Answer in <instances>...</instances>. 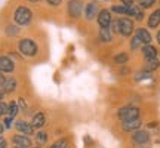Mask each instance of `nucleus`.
<instances>
[{
    "label": "nucleus",
    "mask_w": 160,
    "mask_h": 148,
    "mask_svg": "<svg viewBox=\"0 0 160 148\" xmlns=\"http://www.w3.org/2000/svg\"><path fill=\"white\" fill-rule=\"evenodd\" d=\"M33 18H34V12L31 11V7L25 5H18L12 12V21L21 28L28 27L33 22Z\"/></svg>",
    "instance_id": "f257e3e1"
},
{
    "label": "nucleus",
    "mask_w": 160,
    "mask_h": 148,
    "mask_svg": "<svg viewBox=\"0 0 160 148\" xmlns=\"http://www.w3.org/2000/svg\"><path fill=\"white\" fill-rule=\"evenodd\" d=\"M17 49L24 58H34L39 53V45L31 37H22L18 40Z\"/></svg>",
    "instance_id": "f03ea898"
},
{
    "label": "nucleus",
    "mask_w": 160,
    "mask_h": 148,
    "mask_svg": "<svg viewBox=\"0 0 160 148\" xmlns=\"http://www.w3.org/2000/svg\"><path fill=\"white\" fill-rule=\"evenodd\" d=\"M83 2L82 0H68L67 2V13L71 19H79L83 13Z\"/></svg>",
    "instance_id": "7ed1b4c3"
},
{
    "label": "nucleus",
    "mask_w": 160,
    "mask_h": 148,
    "mask_svg": "<svg viewBox=\"0 0 160 148\" xmlns=\"http://www.w3.org/2000/svg\"><path fill=\"white\" fill-rule=\"evenodd\" d=\"M135 31V25H133V21L131 18L128 17H123V18H119V33L123 37H131Z\"/></svg>",
    "instance_id": "20e7f679"
},
{
    "label": "nucleus",
    "mask_w": 160,
    "mask_h": 148,
    "mask_svg": "<svg viewBox=\"0 0 160 148\" xmlns=\"http://www.w3.org/2000/svg\"><path fill=\"white\" fill-rule=\"evenodd\" d=\"M119 119L122 120V121H125V120H132V119H139V108L132 107V105L123 107V108L119 110Z\"/></svg>",
    "instance_id": "39448f33"
},
{
    "label": "nucleus",
    "mask_w": 160,
    "mask_h": 148,
    "mask_svg": "<svg viewBox=\"0 0 160 148\" xmlns=\"http://www.w3.org/2000/svg\"><path fill=\"white\" fill-rule=\"evenodd\" d=\"M83 11H85L86 21H92V19L97 18L98 12H99V3H98L97 0H91V2H88V5L83 7Z\"/></svg>",
    "instance_id": "423d86ee"
},
{
    "label": "nucleus",
    "mask_w": 160,
    "mask_h": 148,
    "mask_svg": "<svg viewBox=\"0 0 160 148\" xmlns=\"http://www.w3.org/2000/svg\"><path fill=\"white\" fill-rule=\"evenodd\" d=\"M0 71L5 74H12L15 71V61L9 55H0Z\"/></svg>",
    "instance_id": "0eeeda50"
},
{
    "label": "nucleus",
    "mask_w": 160,
    "mask_h": 148,
    "mask_svg": "<svg viewBox=\"0 0 160 148\" xmlns=\"http://www.w3.org/2000/svg\"><path fill=\"white\" fill-rule=\"evenodd\" d=\"M111 19H113V17H111L110 9H99L97 15V21L101 28H108L110 24H111Z\"/></svg>",
    "instance_id": "6e6552de"
},
{
    "label": "nucleus",
    "mask_w": 160,
    "mask_h": 148,
    "mask_svg": "<svg viewBox=\"0 0 160 148\" xmlns=\"http://www.w3.org/2000/svg\"><path fill=\"white\" fill-rule=\"evenodd\" d=\"M15 129H17L21 135H25V136H31V135H34V127L31 126V123L28 121H25V120H17L15 123Z\"/></svg>",
    "instance_id": "1a4fd4ad"
},
{
    "label": "nucleus",
    "mask_w": 160,
    "mask_h": 148,
    "mask_svg": "<svg viewBox=\"0 0 160 148\" xmlns=\"http://www.w3.org/2000/svg\"><path fill=\"white\" fill-rule=\"evenodd\" d=\"M12 142L15 147L19 148H31V139L30 136H25V135H21V133H17L12 136Z\"/></svg>",
    "instance_id": "9d476101"
},
{
    "label": "nucleus",
    "mask_w": 160,
    "mask_h": 148,
    "mask_svg": "<svg viewBox=\"0 0 160 148\" xmlns=\"http://www.w3.org/2000/svg\"><path fill=\"white\" fill-rule=\"evenodd\" d=\"M3 34L8 37V39H17L21 34V27H18L15 22L12 24H6L5 28H3Z\"/></svg>",
    "instance_id": "9b49d317"
},
{
    "label": "nucleus",
    "mask_w": 160,
    "mask_h": 148,
    "mask_svg": "<svg viewBox=\"0 0 160 148\" xmlns=\"http://www.w3.org/2000/svg\"><path fill=\"white\" fill-rule=\"evenodd\" d=\"M150 141V135L148 132L145 131H135L133 133V136H132V142L135 144V145H145V144Z\"/></svg>",
    "instance_id": "f8f14e48"
},
{
    "label": "nucleus",
    "mask_w": 160,
    "mask_h": 148,
    "mask_svg": "<svg viewBox=\"0 0 160 148\" xmlns=\"http://www.w3.org/2000/svg\"><path fill=\"white\" fill-rule=\"evenodd\" d=\"M17 87H18V80L15 77H12V76L6 77L5 83L2 85V89H3L5 93H13V92L17 91Z\"/></svg>",
    "instance_id": "ddd939ff"
},
{
    "label": "nucleus",
    "mask_w": 160,
    "mask_h": 148,
    "mask_svg": "<svg viewBox=\"0 0 160 148\" xmlns=\"http://www.w3.org/2000/svg\"><path fill=\"white\" fill-rule=\"evenodd\" d=\"M141 127V120L139 119H132L122 121V129L125 132H135Z\"/></svg>",
    "instance_id": "4468645a"
},
{
    "label": "nucleus",
    "mask_w": 160,
    "mask_h": 148,
    "mask_svg": "<svg viewBox=\"0 0 160 148\" xmlns=\"http://www.w3.org/2000/svg\"><path fill=\"white\" fill-rule=\"evenodd\" d=\"M46 123V116L42 111L40 113H36L33 116V119H31V126L34 127V129H42Z\"/></svg>",
    "instance_id": "2eb2a0df"
},
{
    "label": "nucleus",
    "mask_w": 160,
    "mask_h": 148,
    "mask_svg": "<svg viewBox=\"0 0 160 148\" xmlns=\"http://www.w3.org/2000/svg\"><path fill=\"white\" fill-rule=\"evenodd\" d=\"M135 34L139 37V40L142 42V45H151V40H153V37H151V34H150L148 30L138 28L137 31H135Z\"/></svg>",
    "instance_id": "dca6fc26"
},
{
    "label": "nucleus",
    "mask_w": 160,
    "mask_h": 148,
    "mask_svg": "<svg viewBox=\"0 0 160 148\" xmlns=\"http://www.w3.org/2000/svg\"><path fill=\"white\" fill-rule=\"evenodd\" d=\"M147 25H148L151 30L157 28L160 25V9H157V11H154L151 15L148 17V21H147Z\"/></svg>",
    "instance_id": "f3484780"
},
{
    "label": "nucleus",
    "mask_w": 160,
    "mask_h": 148,
    "mask_svg": "<svg viewBox=\"0 0 160 148\" xmlns=\"http://www.w3.org/2000/svg\"><path fill=\"white\" fill-rule=\"evenodd\" d=\"M110 12H111V13H116V15H126V17H129V12H131V6L113 5L111 7H110Z\"/></svg>",
    "instance_id": "a211bd4d"
},
{
    "label": "nucleus",
    "mask_w": 160,
    "mask_h": 148,
    "mask_svg": "<svg viewBox=\"0 0 160 148\" xmlns=\"http://www.w3.org/2000/svg\"><path fill=\"white\" fill-rule=\"evenodd\" d=\"M142 55L145 59H153L157 58V49L151 45H144L142 46Z\"/></svg>",
    "instance_id": "6ab92c4d"
},
{
    "label": "nucleus",
    "mask_w": 160,
    "mask_h": 148,
    "mask_svg": "<svg viewBox=\"0 0 160 148\" xmlns=\"http://www.w3.org/2000/svg\"><path fill=\"white\" fill-rule=\"evenodd\" d=\"M98 36H99L101 42H104V43H110V42L113 40V33H111V30L110 28H101V27H99V33H98Z\"/></svg>",
    "instance_id": "aec40b11"
},
{
    "label": "nucleus",
    "mask_w": 160,
    "mask_h": 148,
    "mask_svg": "<svg viewBox=\"0 0 160 148\" xmlns=\"http://www.w3.org/2000/svg\"><path fill=\"white\" fill-rule=\"evenodd\" d=\"M129 17H133L137 21H142L144 19V11L138 6H131V12H129Z\"/></svg>",
    "instance_id": "412c9836"
},
{
    "label": "nucleus",
    "mask_w": 160,
    "mask_h": 148,
    "mask_svg": "<svg viewBox=\"0 0 160 148\" xmlns=\"http://www.w3.org/2000/svg\"><path fill=\"white\" fill-rule=\"evenodd\" d=\"M36 135V142H37V147H42L48 142V133L45 131H39L34 133Z\"/></svg>",
    "instance_id": "4be33fe9"
},
{
    "label": "nucleus",
    "mask_w": 160,
    "mask_h": 148,
    "mask_svg": "<svg viewBox=\"0 0 160 148\" xmlns=\"http://www.w3.org/2000/svg\"><path fill=\"white\" fill-rule=\"evenodd\" d=\"M18 113H19V107H18V102H15V101H11V102H8V116H11V117H17Z\"/></svg>",
    "instance_id": "5701e85b"
},
{
    "label": "nucleus",
    "mask_w": 160,
    "mask_h": 148,
    "mask_svg": "<svg viewBox=\"0 0 160 148\" xmlns=\"http://www.w3.org/2000/svg\"><path fill=\"white\" fill-rule=\"evenodd\" d=\"M147 61V64H145V70L147 71H154V70H157L160 67V61L157 59V58H153V59H145Z\"/></svg>",
    "instance_id": "b1692460"
},
{
    "label": "nucleus",
    "mask_w": 160,
    "mask_h": 148,
    "mask_svg": "<svg viewBox=\"0 0 160 148\" xmlns=\"http://www.w3.org/2000/svg\"><path fill=\"white\" fill-rule=\"evenodd\" d=\"M128 61H129V55L126 52H120V53L114 55V62L119 64V65H125Z\"/></svg>",
    "instance_id": "393cba45"
},
{
    "label": "nucleus",
    "mask_w": 160,
    "mask_h": 148,
    "mask_svg": "<svg viewBox=\"0 0 160 148\" xmlns=\"http://www.w3.org/2000/svg\"><path fill=\"white\" fill-rule=\"evenodd\" d=\"M151 79H153V74L150 73V71H142V73L135 76V81H138V83H141L144 80H151Z\"/></svg>",
    "instance_id": "a878e982"
},
{
    "label": "nucleus",
    "mask_w": 160,
    "mask_h": 148,
    "mask_svg": "<svg viewBox=\"0 0 160 148\" xmlns=\"http://www.w3.org/2000/svg\"><path fill=\"white\" fill-rule=\"evenodd\" d=\"M138 2V7H141V9H150V7H153L156 5V0H137Z\"/></svg>",
    "instance_id": "bb28decb"
},
{
    "label": "nucleus",
    "mask_w": 160,
    "mask_h": 148,
    "mask_svg": "<svg viewBox=\"0 0 160 148\" xmlns=\"http://www.w3.org/2000/svg\"><path fill=\"white\" fill-rule=\"evenodd\" d=\"M141 46H142V42H141V40H139V37L135 34L131 39V51H138Z\"/></svg>",
    "instance_id": "cd10ccee"
},
{
    "label": "nucleus",
    "mask_w": 160,
    "mask_h": 148,
    "mask_svg": "<svg viewBox=\"0 0 160 148\" xmlns=\"http://www.w3.org/2000/svg\"><path fill=\"white\" fill-rule=\"evenodd\" d=\"M49 148H68V141L67 139H58L57 142H53Z\"/></svg>",
    "instance_id": "c85d7f7f"
},
{
    "label": "nucleus",
    "mask_w": 160,
    "mask_h": 148,
    "mask_svg": "<svg viewBox=\"0 0 160 148\" xmlns=\"http://www.w3.org/2000/svg\"><path fill=\"white\" fill-rule=\"evenodd\" d=\"M15 123V117H11V116H5L3 117V126H5V129H11L12 126Z\"/></svg>",
    "instance_id": "c756f323"
},
{
    "label": "nucleus",
    "mask_w": 160,
    "mask_h": 148,
    "mask_svg": "<svg viewBox=\"0 0 160 148\" xmlns=\"http://www.w3.org/2000/svg\"><path fill=\"white\" fill-rule=\"evenodd\" d=\"M110 30L113 34H117L119 33V19H111V24H110Z\"/></svg>",
    "instance_id": "7c9ffc66"
},
{
    "label": "nucleus",
    "mask_w": 160,
    "mask_h": 148,
    "mask_svg": "<svg viewBox=\"0 0 160 148\" xmlns=\"http://www.w3.org/2000/svg\"><path fill=\"white\" fill-rule=\"evenodd\" d=\"M5 116H8V102L0 101V117H5Z\"/></svg>",
    "instance_id": "2f4dec72"
},
{
    "label": "nucleus",
    "mask_w": 160,
    "mask_h": 148,
    "mask_svg": "<svg viewBox=\"0 0 160 148\" xmlns=\"http://www.w3.org/2000/svg\"><path fill=\"white\" fill-rule=\"evenodd\" d=\"M45 2L49 7H58V6H61V3H62V0H45Z\"/></svg>",
    "instance_id": "473e14b6"
},
{
    "label": "nucleus",
    "mask_w": 160,
    "mask_h": 148,
    "mask_svg": "<svg viewBox=\"0 0 160 148\" xmlns=\"http://www.w3.org/2000/svg\"><path fill=\"white\" fill-rule=\"evenodd\" d=\"M18 107H19V111H27V104H25L22 98L18 99Z\"/></svg>",
    "instance_id": "72a5a7b5"
},
{
    "label": "nucleus",
    "mask_w": 160,
    "mask_h": 148,
    "mask_svg": "<svg viewBox=\"0 0 160 148\" xmlns=\"http://www.w3.org/2000/svg\"><path fill=\"white\" fill-rule=\"evenodd\" d=\"M120 2H122V5H125V6H133L135 0H120Z\"/></svg>",
    "instance_id": "f704fd0d"
},
{
    "label": "nucleus",
    "mask_w": 160,
    "mask_h": 148,
    "mask_svg": "<svg viewBox=\"0 0 160 148\" xmlns=\"http://www.w3.org/2000/svg\"><path fill=\"white\" fill-rule=\"evenodd\" d=\"M0 148H8V142H6L5 138L0 136Z\"/></svg>",
    "instance_id": "c9c22d12"
},
{
    "label": "nucleus",
    "mask_w": 160,
    "mask_h": 148,
    "mask_svg": "<svg viewBox=\"0 0 160 148\" xmlns=\"http://www.w3.org/2000/svg\"><path fill=\"white\" fill-rule=\"evenodd\" d=\"M5 80H6V74L0 71V87H2V85L5 83Z\"/></svg>",
    "instance_id": "e433bc0d"
},
{
    "label": "nucleus",
    "mask_w": 160,
    "mask_h": 148,
    "mask_svg": "<svg viewBox=\"0 0 160 148\" xmlns=\"http://www.w3.org/2000/svg\"><path fill=\"white\" fill-rule=\"evenodd\" d=\"M28 3H31V5H39L40 2H43V0H27Z\"/></svg>",
    "instance_id": "4c0bfd02"
},
{
    "label": "nucleus",
    "mask_w": 160,
    "mask_h": 148,
    "mask_svg": "<svg viewBox=\"0 0 160 148\" xmlns=\"http://www.w3.org/2000/svg\"><path fill=\"white\" fill-rule=\"evenodd\" d=\"M128 73H129V70H128V68H122V70H120V74H122V76H128Z\"/></svg>",
    "instance_id": "58836bf2"
},
{
    "label": "nucleus",
    "mask_w": 160,
    "mask_h": 148,
    "mask_svg": "<svg viewBox=\"0 0 160 148\" xmlns=\"http://www.w3.org/2000/svg\"><path fill=\"white\" fill-rule=\"evenodd\" d=\"M5 92H3V89H2V87H0V101H3V99H5Z\"/></svg>",
    "instance_id": "ea45409f"
},
{
    "label": "nucleus",
    "mask_w": 160,
    "mask_h": 148,
    "mask_svg": "<svg viewBox=\"0 0 160 148\" xmlns=\"http://www.w3.org/2000/svg\"><path fill=\"white\" fill-rule=\"evenodd\" d=\"M3 132H5V126H3V123H0V136L3 135Z\"/></svg>",
    "instance_id": "a19ab883"
},
{
    "label": "nucleus",
    "mask_w": 160,
    "mask_h": 148,
    "mask_svg": "<svg viewBox=\"0 0 160 148\" xmlns=\"http://www.w3.org/2000/svg\"><path fill=\"white\" fill-rule=\"evenodd\" d=\"M156 39H157V43H159V45H160V31H159V33H157V37H156Z\"/></svg>",
    "instance_id": "79ce46f5"
},
{
    "label": "nucleus",
    "mask_w": 160,
    "mask_h": 148,
    "mask_svg": "<svg viewBox=\"0 0 160 148\" xmlns=\"http://www.w3.org/2000/svg\"><path fill=\"white\" fill-rule=\"evenodd\" d=\"M104 2H108V0H104Z\"/></svg>",
    "instance_id": "37998d69"
},
{
    "label": "nucleus",
    "mask_w": 160,
    "mask_h": 148,
    "mask_svg": "<svg viewBox=\"0 0 160 148\" xmlns=\"http://www.w3.org/2000/svg\"><path fill=\"white\" fill-rule=\"evenodd\" d=\"M34 148H40V147H34Z\"/></svg>",
    "instance_id": "c03bdc74"
},
{
    "label": "nucleus",
    "mask_w": 160,
    "mask_h": 148,
    "mask_svg": "<svg viewBox=\"0 0 160 148\" xmlns=\"http://www.w3.org/2000/svg\"><path fill=\"white\" fill-rule=\"evenodd\" d=\"M15 148H19V147H15Z\"/></svg>",
    "instance_id": "a18cd8bd"
}]
</instances>
